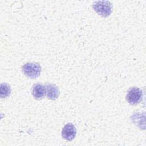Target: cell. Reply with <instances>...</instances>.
I'll use <instances>...</instances> for the list:
<instances>
[{"mask_svg": "<svg viewBox=\"0 0 146 146\" xmlns=\"http://www.w3.org/2000/svg\"><path fill=\"white\" fill-rule=\"evenodd\" d=\"M32 94L36 99H42L46 94V87L40 84H35L32 88Z\"/></svg>", "mask_w": 146, "mask_h": 146, "instance_id": "6", "label": "cell"}, {"mask_svg": "<svg viewBox=\"0 0 146 146\" xmlns=\"http://www.w3.org/2000/svg\"><path fill=\"white\" fill-rule=\"evenodd\" d=\"M93 9L99 15L106 17L110 15L112 11V5L110 1H96L93 3Z\"/></svg>", "mask_w": 146, "mask_h": 146, "instance_id": "1", "label": "cell"}, {"mask_svg": "<svg viewBox=\"0 0 146 146\" xmlns=\"http://www.w3.org/2000/svg\"><path fill=\"white\" fill-rule=\"evenodd\" d=\"M46 94L49 99L55 100L59 95V91L56 86L48 84L46 85Z\"/></svg>", "mask_w": 146, "mask_h": 146, "instance_id": "5", "label": "cell"}, {"mask_svg": "<svg viewBox=\"0 0 146 146\" xmlns=\"http://www.w3.org/2000/svg\"><path fill=\"white\" fill-rule=\"evenodd\" d=\"M143 98V91L138 87L131 88L126 95L127 102L132 104L135 105L139 103Z\"/></svg>", "mask_w": 146, "mask_h": 146, "instance_id": "3", "label": "cell"}, {"mask_svg": "<svg viewBox=\"0 0 146 146\" xmlns=\"http://www.w3.org/2000/svg\"><path fill=\"white\" fill-rule=\"evenodd\" d=\"M11 92L10 86L6 83H2L1 85V97L6 98L8 96Z\"/></svg>", "mask_w": 146, "mask_h": 146, "instance_id": "7", "label": "cell"}, {"mask_svg": "<svg viewBox=\"0 0 146 146\" xmlns=\"http://www.w3.org/2000/svg\"><path fill=\"white\" fill-rule=\"evenodd\" d=\"M24 74L30 78H38L41 72V67L36 63H27L22 67Z\"/></svg>", "mask_w": 146, "mask_h": 146, "instance_id": "2", "label": "cell"}, {"mask_svg": "<svg viewBox=\"0 0 146 146\" xmlns=\"http://www.w3.org/2000/svg\"><path fill=\"white\" fill-rule=\"evenodd\" d=\"M76 134V130L75 125L72 123H68L64 125L62 131V136L63 139L71 141Z\"/></svg>", "mask_w": 146, "mask_h": 146, "instance_id": "4", "label": "cell"}]
</instances>
